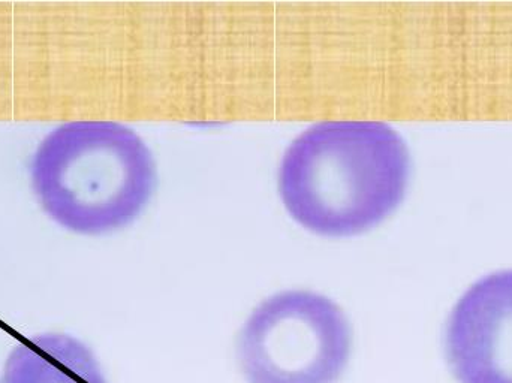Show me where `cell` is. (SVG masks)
<instances>
[{
    "instance_id": "2",
    "label": "cell",
    "mask_w": 512,
    "mask_h": 383,
    "mask_svg": "<svg viewBox=\"0 0 512 383\" xmlns=\"http://www.w3.org/2000/svg\"><path fill=\"white\" fill-rule=\"evenodd\" d=\"M29 179L36 201L60 228L99 235L123 228L144 210L158 170L134 129L111 120H77L39 143Z\"/></svg>"
},
{
    "instance_id": "5",
    "label": "cell",
    "mask_w": 512,
    "mask_h": 383,
    "mask_svg": "<svg viewBox=\"0 0 512 383\" xmlns=\"http://www.w3.org/2000/svg\"><path fill=\"white\" fill-rule=\"evenodd\" d=\"M0 383H107V379L89 346L68 334L47 333L12 349Z\"/></svg>"
},
{
    "instance_id": "1",
    "label": "cell",
    "mask_w": 512,
    "mask_h": 383,
    "mask_svg": "<svg viewBox=\"0 0 512 383\" xmlns=\"http://www.w3.org/2000/svg\"><path fill=\"white\" fill-rule=\"evenodd\" d=\"M411 156L402 135L376 120H330L283 153L279 191L292 217L331 237L360 234L402 202Z\"/></svg>"
},
{
    "instance_id": "4",
    "label": "cell",
    "mask_w": 512,
    "mask_h": 383,
    "mask_svg": "<svg viewBox=\"0 0 512 383\" xmlns=\"http://www.w3.org/2000/svg\"><path fill=\"white\" fill-rule=\"evenodd\" d=\"M445 357L460 383H512V270L460 297L445 325Z\"/></svg>"
},
{
    "instance_id": "3",
    "label": "cell",
    "mask_w": 512,
    "mask_h": 383,
    "mask_svg": "<svg viewBox=\"0 0 512 383\" xmlns=\"http://www.w3.org/2000/svg\"><path fill=\"white\" fill-rule=\"evenodd\" d=\"M352 328L318 292L292 289L262 301L237 337L248 383H337L348 367Z\"/></svg>"
}]
</instances>
